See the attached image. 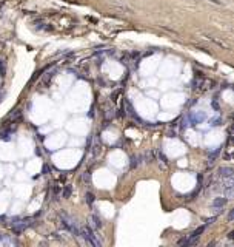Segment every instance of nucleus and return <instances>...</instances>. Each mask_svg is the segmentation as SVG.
I'll return each instance as SVG.
<instances>
[{
    "label": "nucleus",
    "mask_w": 234,
    "mask_h": 247,
    "mask_svg": "<svg viewBox=\"0 0 234 247\" xmlns=\"http://www.w3.org/2000/svg\"><path fill=\"white\" fill-rule=\"evenodd\" d=\"M80 235L83 236V240L88 242V244H91V246H94V247H100V246H102L100 241L97 240V236L94 235V232L88 227V225H85V227L80 230Z\"/></svg>",
    "instance_id": "obj_1"
},
{
    "label": "nucleus",
    "mask_w": 234,
    "mask_h": 247,
    "mask_svg": "<svg viewBox=\"0 0 234 247\" xmlns=\"http://www.w3.org/2000/svg\"><path fill=\"white\" fill-rule=\"evenodd\" d=\"M60 216H62V222H63L65 227H66L71 233L76 235V236H80V230H79V227H77V225L74 224V222H72L71 219H69V218H68L66 215H65V213H63V215H60Z\"/></svg>",
    "instance_id": "obj_2"
},
{
    "label": "nucleus",
    "mask_w": 234,
    "mask_h": 247,
    "mask_svg": "<svg viewBox=\"0 0 234 247\" xmlns=\"http://www.w3.org/2000/svg\"><path fill=\"white\" fill-rule=\"evenodd\" d=\"M227 201H228V199H227V198H225V196H222V198H216V199L213 201V207L216 209V212H220V210L225 207V204H227Z\"/></svg>",
    "instance_id": "obj_3"
},
{
    "label": "nucleus",
    "mask_w": 234,
    "mask_h": 247,
    "mask_svg": "<svg viewBox=\"0 0 234 247\" xmlns=\"http://www.w3.org/2000/svg\"><path fill=\"white\" fill-rule=\"evenodd\" d=\"M219 176L222 179L233 178V168L231 167H222V168H219Z\"/></svg>",
    "instance_id": "obj_4"
},
{
    "label": "nucleus",
    "mask_w": 234,
    "mask_h": 247,
    "mask_svg": "<svg viewBox=\"0 0 234 247\" xmlns=\"http://www.w3.org/2000/svg\"><path fill=\"white\" fill-rule=\"evenodd\" d=\"M28 227V224L26 222H23V221H20V222H12V225H11V229H12V232L14 233H20V232H23L25 229Z\"/></svg>",
    "instance_id": "obj_5"
},
{
    "label": "nucleus",
    "mask_w": 234,
    "mask_h": 247,
    "mask_svg": "<svg viewBox=\"0 0 234 247\" xmlns=\"http://www.w3.org/2000/svg\"><path fill=\"white\" fill-rule=\"evenodd\" d=\"M71 192H72L71 185H65L63 192H62V198H69V196H71Z\"/></svg>",
    "instance_id": "obj_6"
},
{
    "label": "nucleus",
    "mask_w": 234,
    "mask_h": 247,
    "mask_svg": "<svg viewBox=\"0 0 234 247\" xmlns=\"http://www.w3.org/2000/svg\"><path fill=\"white\" fill-rule=\"evenodd\" d=\"M205 229H207V225H200L199 229H196L194 232H192L190 236H200V233H203L205 232Z\"/></svg>",
    "instance_id": "obj_7"
},
{
    "label": "nucleus",
    "mask_w": 234,
    "mask_h": 247,
    "mask_svg": "<svg viewBox=\"0 0 234 247\" xmlns=\"http://www.w3.org/2000/svg\"><path fill=\"white\" fill-rule=\"evenodd\" d=\"M9 117L12 119V122H14V121H17V119H20V117H22V111H20V110H15L14 113H11V116H9Z\"/></svg>",
    "instance_id": "obj_8"
},
{
    "label": "nucleus",
    "mask_w": 234,
    "mask_h": 247,
    "mask_svg": "<svg viewBox=\"0 0 234 247\" xmlns=\"http://www.w3.org/2000/svg\"><path fill=\"white\" fill-rule=\"evenodd\" d=\"M85 199H86V202H88V204H93L96 198H94V195H93L91 192H88V193H86V195H85Z\"/></svg>",
    "instance_id": "obj_9"
},
{
    "label": "nucleus",
    "mask_w": 234,
    "mask_h": 247,
    "mask_svg": "<svg viewBox=\"0 0 234 247\" xmlns=\"http://www.w3.org/2000/svg\"><path fill=\"white\" fill-rule=\"evenodd\" d=\"M139 159H140L139 156H133V158H131V168H134V167L139 165Z\"/></svg>",
    "instance_id": "obj_10"
},
{
    "label": "nucleus",
    "mask_w": 234,
    "mask_h": 247,
    "mask_svg": "<svg viewBox=\"0 0 234 247\" xmlns=\"http://www.w3.org/2000/svg\"><path fill=\"white\" fill-rule=\"evenodd\" d=\"M93 221H94V224H96V227H99V229L102 227V221L99 219V218H97L96 215H93Z\"/></svg>",
    "instance_id": "obj_11"
},
{
    "label": "nucleus",
    "mask_w": 234,
    "mask_h": 247,
    "mask_svg": "<svg viewBox=\"0 0 234 247\" xmlns=\"http://www.w3.org/2000/svg\"><path fill=\"white\" fill-rule=\"evenodd\" d=\"M9 136H11V130H6L5 133H2V139H5V141H9Z\"/></svg>",
    "instance_id": "obj_12"
},
{
    "label": "nucleus",
    "mask_w": 234,
    "mask_h": 247,
    "mask_svg": "<svg viewBox=\"0 0 234 247\" xmlns=\"http://www.w3.org/2000/svg\"><path fill=\"white\" fill-rule=\"evenodd\" d=\"M5 70H6V67H5V63H3V60L0 62V76H5Z\"/></svg>",
    "instance_id": "obj_13"
},
{
    "label": "nucleus",
    "mask_w": 234,
    "mask_h": 247,
    "mask_svg": "<svg viewBox=\"0 0 234 247\" xmlns=\"http://www.w3.org/2000/svg\"><path fill=\"white\" fill-rule=\"evenodd\" d=\"M83 179H85V181H88V182H89V179H91V175H89V173H85Z\"/></svg>",
    "instance_id": "obj_14"
},
{
    "label": "nucleus",
    "mask_w": 234,
    "mask_h": 247,
    "mask_svg": "<svg viewBox=\"0 0 234 247\" xmlns=\"http://www.w3.org/2000/svg\"><path fill=\"white\" fill-rule=\"evenodd\" d=\"M233 216H234V210H229V215H228V219L233 221Z\"/></svg>",
    "instance_id": "obj_15"
}]
</instances>
